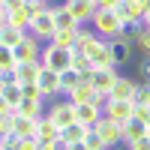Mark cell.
<instances>
[{"mask_svg":"<svg viewBox=\"0 0 150 150\" xmlns=\"http://www.w3.org/2000/svg\"><path fill=\"white\" fill-rule=\"evenodd\" d=\"M15 111H18V114H27V117H42L45 114V111H42V99H27V96L15 105Z\"/></svg>","mask_w":150,"mask_h":150,"instance_id":"obj_26","label":"cell"},{"mask_svg":"<svg viewBox=\"0 0 150 150\" xmlns=\"http://www.w3.org/2000/svg\"><path fill=\"white\" fill-rule=\"evenodd\" d=\"M147 99H150V81H144V84H138V81H135L132 105H147Z\"/></svg>","mask_w":150,"mask_h":150,"instance_id":"obj_31","label":"cell"},{"mask_svg":"<svg viewBox=\"0 0 150 150\" xmlns=\"http://www.w3.org/2000/svg\"><path fill=\"white\" fill-rule=\"evenodd\" d=\"M144 24H147V27H150V12H147V15H144Z\"/></svg>","mask_w":150,"mask_h":150,"instance_id":"obj_48","label":"cell"},{"mask_svg":"<svg viewBox=\"0 0 150 150\" xmlns=\"http://www.w3.org/2000/svg\"><path fill=\"white\" fill-rule=\"evenodd\" d=\"M3 24H6V9L0 6V27H3Z\"/></svg>","mask_w":150,"mask_h":150,"instance_id":"obj_46","label":"cell"},{"mask_svg":"<svg viewBox=\"0 0 150 150\" xmlns=\"http://www.w3.org/2000/svg\"><path fill=\"white\" fill-rule=\"evenodd\" d=\"M12 54H15V63L39 60V57H42V51H39V39H36V36H24V39L12 48Z\"/></svg>","mask_w":150,"mask_h":150,"instance_id":"obj_11","label":"cell"},{"mask_svg":"<svg viewBox=\"0 0 150 150\" xmlns=\"http://www.w3.org/2000/svg\"><path fill=\"white\" fill-rule=\"evenodd\" d=\"M87 132H90V126H84V123H69V126L60 129V144H72V141H84Z\"/></svg>","mask_w":150,"mask_h":150,"instance_id":"obj_18","label":"cell"},{"mask_svg":"<svg viewBox=\"0 0 150 150\" xmlns=\"http://www.w3.org/2000/svg\"><path fill=\"white\" fill-rule=\"evenodd\" d=\"M135 48H138L141 54H147V57H150V27H147V24H144V30L135 36Z\"/></svg>","mask_w":150,"mask_h":150,"instance_id":"obj_34","label":"cell"},{"mask_svg":"<svg viewBox=\"0 0 150 150\" xmlns=\"http://www.w3.org/2000/svg\"><path fill=\"white\" fill-rule=\"evenodd\" d=\"M147 105H150V99H147Z\"/></svg>","mask_w":150,"mask_h":150,"instance_id":"obj_51","label":"cell"},{"mask_svg":"<svg viewBox=\"0 0 150 150\" xmlns=\"http://www.w3.org/2000/svg\"><path fill=\"white\" fill-rule=\"evenodd\" d=\"M66 96H69V102H72V105H78V102H90V99H96V90L90 87V81L84 78V81L75 87V90H69Z\"/></svg>","mask_w":150,"mask_h":150,"instance_id":"obj_24","label":"cell"},{"mask_svg":"<svg viewBox=\"0 0 150 150\" xmlns=\"http://www.w3.org/2000/svg\"><path fill=\"white\" fill-rule=\"evenodd\" d=\"M141 3H144V9H147V12H150V0H141Z\"/></svg>","mask_w":150,"mask_h":150,"instance_id":"obj_47","label":"cell"},{"mask_svg":"<svg viewBox=\"0 0 150 150\" xmlns=\"http://www.w3.org/2000/svg\"><path fill=\"white\" fill-rule=\"evenodd\" d=\"M93 132H96L108 147H114V144L123 141V123H117L114 117H108V114H102V117L93 123Z\"/></svg>","mask_w":150,"mask_h":150,"instance_id":"obj_4","label":"cell"},{"mask_svg":"<svg viewBox=\"0 0 150 150\" xmlns=\"http://www.w3.org/2000/svg\"><path fill=\"white\" fill-rule=\"evenodd\" d=\"M33 15L36 12L24 3V6H18V9H12V12H6V21L9 24H15V27H24V30H30V21H33Z\"/></svg>","mask_w":150,"mask_h":150,"instance_id":"obj_19","label":"cell"},{"mask_svg":"<svg viewBox=\"0 0 150 150\" xmlns=\"http://www.w3.org/2000/svg\"><path fill=\"white\" fill-rule=\"evenodd\" d=\"M90 24H93V30H96L99 36H102V39H114V36H120L123 18L117 15V9H102V6H99Z\"/></svg>","mask_w":150,"mask_h":150,"instance_id":"obj_1","label":"cell"},{"mask_svg":"<svg viewBox=\"0 0 150 150\" xmlns=\"http://www.w3.org/2000/svg\"><path fill=\"white\" fill-rule=\"evenodd\" d=\"M96 3L102 6V9H117V6H120V0H96Z\"/></svg>","mask_w":150,"mask_h":150,"instance_id":"obj_44","label":"cell"},{"mask_svg":"<svg viewBox=\"0 0 150 150\" xmlns=\"http://www.w3.org/2000/svg\"><path fill=\"white\" fill-rule=\"evenodd\" d=\"M33 135H36L39 141H60V129L51 123L48 114H42L39 120H36V132H33Z\"/></svg>","mask_w":150,"mask_h":150,"instance_id":"obj_17","label":"cell"},{"mask_svg":"<svg viewBox=\"0 0 150 150\" xmlns=\"http://www.w3.org/2000/svg\"><path fill=\"white\" fill-rule=\"evenodd\" d=\"M141 30H144V18H126L123 27H120V36L129 39V42H135V36H138Z\"/></svg>","mask_w":150,"mask_h":150,"instance_id":"obj_27","label":"cell"},{"mask_svg":"<svg viewBox=\"0 0 150 150\" xmlns=\"http://www.w3.org/2000/svg\"><path fill=\"white\" fill-rule=\"evenodd\" d=\"M45 114L51 117V123L57 129H63V126H69V123H75V105L69 102V99H66V102H54Z\"/></svg>","mask_w":150,"mask_h":150,"instance_id":"obj_10","label":"cell"},{"mask_svg":"<svg viewBox=\"0 0 150 150\" xmlns=\"http://www.w3.org/2000/svg\"><path fill=\"white\" fill-rule=\"evenodd\" d=\"M18 6H24V0H3V9H6V12L18 9Z\"/></svg>","mask_w":150,"mask_h":150,"instance_id":"obj_41","label":"cell"},{"mask_svg":"<svg viewBox=\"0 0 150 150\" xmlns=\"http://www.w3.org/2000/svg\"><path fill=\"white\" fill-rule=\"evenodd\" d=\"M78 30L81 27H66V30H54V36L48 42H57V45H66V48H72V42L78 39Z\"/></svg>","mask_w":150,"mask_h":150,"instance_id":"obj_28","label":"cell"},{"mask_svg":"<svg viewBox=\"0 0 150 150\" xmlns=\"http://www.w3.org/2000/svg\"><path fill=\"white\" fill-rule=\"evenodd\" d=\"M126 150H150V138L141 135V138H135V141H126Z\"/></svg>","mask_w":150,"mask_h":150,"instance_id":"obj_37","label":"cell"},{"mask_svg":"<svg viewBox=\"0 0 150 150\" xmlns=\"http://www.w3.org/2000/svg\"><path fill=\"white\" fill-rule=\"evenodd\" d=\"M36 120H39V117L18 114V111L12 108V135H18V138H30V135L36 132Z\"/></svg>","mask_w":150,"mask_h":150,"instance_id":"obj_15","label":"cell"},{"mask_svg":"<svg viewBox=\"0 0 150 150\" xmlns=\"http://www.w3.org/2000/svg\"><path fill=\"white\" fill-rule=\"evenodd\" d=\"M51 12H54V30H66V27H84V24H78L72 18V12L66 9V6H51Z\"/></svg>","mask_w":150,"mask_h":150,"instance_id":"obj_23","label":"cell"},{"mask_svg":"<svg viewBox=\"0 0 150 150\" xmlns=\"http://www.w3.org/2000/svg\"><path fill=\"white\" fill-rule=\"evenodd\" d=\"M132 93H135V81L126 78V75H117V81H114V87L108 90L105 99H129V102H132Z\"/></svg>","mask_w":150,"mask_h":150,"instance_id":"obj_16","label":"cell"},{"mask_svg":"<svg viewBox=\"0 0 150 150\" xmlns=\"http://www.w3.org/2000/svg\"><path fill=\"white\" fill-rule=\"evenodd\" d=\"M24 36H27V30H24V27H15V24H9V21L0 27V42L9 45V48H15V45L24 39Z\"/></svg>","mask_w":150,"mask_h":150,"instance_id":"obj_22","label":"cell"},{"mask_svg":"<svg viewBox=\"0 0 150 150\" xmlns=\"http://www.w3.org/2000/svg\"><path fill=\"white\" fill-rule=\"evenodd\" d=\"M117 15L126 21V18H144L147 15V9L141 0H120V6H117Z\"/></svg>","mask_w":150,"mask_h":150,"instance_id":"obj_20","label":"cell"},{"mask_svg":"<svg viewBox=\"0 0 150 150\" xmlns=\"http://www.w3.org/2000/svg\"><path fill=\"white\" fill-rule=\"evenodd\" d=\"M72 66L81 72V78H87V75L93 72V66H90V60H87L84 54H78V51H72Z\"/></svg>","mask_w":150,"mask_h":150,"instance_id":"obj_33","label":"cell"},{"mask_svg":"<svg viewBox=\"0 0 150 150\" xmlns=\"http://www.w3.org/2000/svg\"><path fill=\"white\" fill-rule=\"evenodd\" d=\"M132 102L129 99H105V105H102V114H108V117H114L117 123H123L126 117H132Z\"/></svg>","mask_w":150,"mask_h":150,"instance_id":"obj_12","label":"cell"},{"mask_svg":"<svg viewBox=\"0 0 150 150\" xmlns=\"http://www.w3.org/2000/svg\"><path fill=\"white\" fill-rule=\"evenodd\" d=\"M9 111H12V105L6 102V96L0 93V117H3V114H9Z\"/></svg>","mask_w":150,"mask_h":150,"instance_id":"obj_43","label":"cell"},{"mask_svg":"<svg viewBox=\"0 0 150 150\" xmlns=\"http://www.w3.org/2000/svg\"><path fill=\"white\" fill-rule=\"evenodd\" d=\"M0 150H21V138L18 135H3V138H0Z\"/></svg>","mask_w":150,"mask_h":150,"instance_id":"obj_36","label":"cell"},{"mask_svg":"<svg viewBox=\"0 0 150 150\" xmlns=\"http://www.w3.org/2000/svg\"><path fill=\"white\" fill-rule=\"evenodd\" d=\"M84 78H81V72L75 69V66H66L63 72H60V93H69V90H75Z\"/></svg>","mask_w":150,"mask_h":150,"instance_id":"obj_25","label":"cell"},{"mask_svg":"<svg viewBox=\"0 0 150 150\" xmlns=\"http://www.w3.org/2000/svg\"><path fill=\"white\" fill-rule=\"evenodd\" d=\"M6 69H15V54H12V48L0 42V72Z\"/></svg>","mask_w":150,"mask_h":150,"instance_id":"obj_32","label":"cell"},{"mask_svg":"<svg viewBox=\"0 0 150 150\" xmlns=\"http://www.w3.org/2000/svg\"><path fill=\"white\" fill-rule=\"evenodd\" d=\"M84 147L87 150H108V144L102 141V138H99V135L90 129V132H87V138H84Z\"/></svg>","mask_w":150,"mask_h":150,"instance_id":"obj_35","label":"cell"},{"mask_svg":"<svg viewBox=\"0 0 150 150\" xmlns=\"http://www.w3.org/2000/svg\"><path fill=\"white\" fill-rule=\"evenodd\" d=\"M0 93L6 96V102H9L12 108H15V105L21 102V99H24V93H21V84H3V90H0Z\"/></svg>","mask_w":150,"mask_h":150,"instance_id":"obj_30","label":"cell"},{"mask_svg":"<svg viewBox=\"0 0 150 150\" xmlns=\"http://www.w3.org/2000/svg\"><path fill=\"white\" fill-rule=\"evenodd\" d=\"M63 6L72 12V18L78 21V24H87V21H93L96 9H99V3H96V0H66Z\"/></svg>","mask_w":150,"mask_h":150,"instance_id":"obj_9","label":"cell"},{"mask_svg":"<svg viewBox=\"0 0 150 150\" xmlns=\"http://www.w3.org/2000/svg\"><path fill=\"white\" fill-rule=\"evenodd\" d=\"M132 114L138 117L141 123H147V126H150V105H135V108H132Z\"/></svg>","mask_w":150,"mask_h":150,"instance_id":"obj_39","label":"cell"},{"mask_svg":"<svg viewBox=\"0 0 150 150\" xmlns=\"http://www.w3.org/2000/svg\"><path fill=\"white\" fill-rule=\"evenodd\" d=\"M36 87L42 90V96H45V99H54V96L60 93V72H57V69H51V66H42L39 78H36Z\"/></svg>","mask_w":150,"mask_h":150,"instance_id":"obj_8","label":"cell"},{"mask_svg":"<svg viewBox=\"0 0 150 150\" xmlns=\"http://www.w3.org/2000/svg\"><path fill=\"white\" fill-rule=\"evenodd\" d=\"M15 81L18 84H36V78H39L42 72V60H27V63H15Z\"/></svg>","mask_w":150,"mask_h":150,"instance_id":"obj_14","label":"cell"},{"mask_svg":"<svg viewBox=\"0 0 150 150\" xmlns=\"http://www.w3.org/2000/svg\"><path fill=\"white\" fill-rule=\"evenodd\" d=\"M21 150H39V138L30 135V138H21Z\"/></svg>","mask_w":150,"mask_h":150,"instance_id":"obj_40","label":"cell"},{"mask_svg":"<svg viewBox=\"0 0 150 150\" xmlns=\"http://www.w3.org/2000/svg\"><path fill=\"white\" fill-rule=\"evenodd\" d=\"M108 42H111V54H114V66H126L129 60H132L135 42L123 39V36H114V39H108Z\"/></svg>","mask_w":150,"mask_h":150,"instance_id":"obj_13","label":"cell"},{"mask_svg":"<svg viewBox=\"0 0 150 150\" xmlns=\"http://www.w3.org/2000/svg\"><path fill=\"white\" fill-rule=\"evenodd\" d=\"M0 6H3V0H0Z\"/></svg>","mask_w":150,"mask_h":150,"instance_id":"obj_50","label":"cell"},{"mask_svg":"<svg viewBox=\"0 0 150 150\" xmlns=\"http://www.w3.org/2000/svg\"><path fill=\"white\" fill-rule=\"evenodd\" d=\"M42 66H51L57 72H63L66 66H72V48L66 45H57V42H48V48L42 51Z\"/></svg>","mask_w":150,"mask_h":150,"instance_id":"obj_2","label":"cell"},{"mask_svg":"<svg viewBox=\"0 0 150 150\" xmlns=\"http://www.w3.org/2000/svg\"><path fill=\"white\" fill-rule=\"evenodd\" d=\"M60 150H87L84 141H72V144H60Z\"/></svg>","mask_w":150,"mask_h":150,"instance_id":"obj_42","label":"cell"},{"mask_svg":"<svg viewBox=\"0 0 150 150\" xmlns=\"http://www.w3.org/2000/svg\"><path fill=\"white\" fill-rule=\"evenodd\" d=\"M30 33L36 36V39H51V36H54V12H51V6H45L42 12L33 15Z\"/></svg>","mask_w":150,"mask_h":150,"instance_id":"obj_7","label":"cell"},{"mask_svg":"<svg viewBox=\"0 0 150 150\" xmlns=\"http://www.w3.org/2000/svg\"><path fill=\"white\" fill-rule=\"evenodd\" d=\"M102 105H105V96H99V93H96V99H90V102H78L75 105V120L93 129V123L102 117Z\"/></svg>","mask_w":150,"mask_h":150,"instance_id":"obj_5","label":"cell"},{"mask_svg":"<svg viewBox=\"0 0 150 150\" xmlns=\"http://www.w3.org/2000/svg\"><path fill=\"white\" fill-rule=\"evenodd\" d=\"M84 57L90 60V66L99 69V66H114V54H111V42L102 39V36H96L90 42V48L84 51Z\"/></svg>","mask_w":150,"mask_h":150,"instance_id":"obj_3","label":"cell"},{"mask_svg":"<svg viewBox=\"0 0 150 150\" xmlns=\"http://www.w3.org/2000/svg\"><path fill=\"white\" fill-rule=\"evenodd\" d=\"M96 36H99L96 30H84V27H81V30H78V39L72 42V51H78V54H84L87 48H90V42L96 39Z\"/></svg>","mask_w":150,"mask_h":150,"instance_id":"obj_29","label":"cell"},{"mask_svg":"<svg viewBox=\"0 0 150 150\" xmlns=\"http://www.w3.org/2000/svg\"><path fill=\"white\" fill-rule=\"evenodd\" d=\"M21 93L27 96V99H45V96H42V90H39L36 84H21Z\"/></svg>","mask_w":150,"mask_h":150,"instance_id":"obj_38","label":"cell"},{"mask_svg":"<svg viewBox=\"0 0 150 150\" xmlns=\"http://www.w3.org/2000/svg\"><path fill=\"white\" fill-rule=\"evenodd\" d=\"M147 138H150V126H147Z\"/></svg>","mask_w":150,"mask_h":150,"instance_id":"obj_49","label":"cell"},{"mask_svg":"<svg viewBox=\"0 0 150 150\" xmlns=\"http://www.w3.org/2000/svg\"><path fill=\"white\" fill-rule=\"evenodd\" d=\"M87 81H90V87L99 96H108V90L117 81V66H99V69H93L90 75H87Z\"/></svg>","mask_w":150,"mask_h":150,"instance_id":"obj_6","label":"cell"},{"mask_svg":"<svg viewBox=\"0 0 150 150\" xmlns=\"http://www.w3.org/2000/svg\"><path fill=\"white\" fill-rule=\"evenodd\" d=\"M39 150H60V141H39Z\"/></svg>","mask_w":150,"mask_h":150,"instance_id":"obj_45","label":"cell"},{"mask_svg":"<svg viewBox=\"0 0 150 150\" xmlns=\"http://www.w3.org/2000/svg\"><path fill=\"white\" fill-rule=\"evenodd\" d=\"M141 135H147V123H141L135 114L123 120V141H135V138H141Z\"/></svg>","mask_w":150,"mask_h":150,"instance_id":"obj_21","label":"cell"}]
</instances>
